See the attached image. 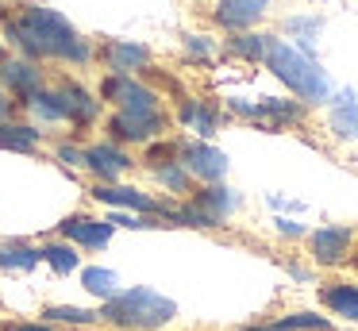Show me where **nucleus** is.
I'll list each match as a JSON object with an SVG mask.
<instances>
[{
  "label": "nucleus",
  "instance_id": "1",
  "mask_svg": "<svg viewBox=\"0 0 358 331\" xmlns=\"http://www.w3.org/2000/svg\"><path fill=\"white\" fill-rule=\"evenodd\" d=\"M8 38L31 58L89 62V43L55 8H24L16 20H8Z\"/></svg>",
  "mask_w": 358,
  "mask_h": 331
},
{
  "label": "nucleus",
  "instance_id": "2",
  "mask_svg": "<svg viewBox=\"0 0 358 331\" xmlns=\"http://www.w3.org/2000/svg\"><path fill=\"white\" fill-rule=\"evenodd\" d=\"M178 316V304L170 297H162L158 289H124L120 297L104 300L101 320H108L116 331H158Z\"/></svg>",
  "mask_w": 358,
  "mask_h": 331
},
{
  "label": "nucleus",
  "instance_id": "3",
  "mask_svg": "<svg viewBox=\"0 0 358 331\" xmlns=\"http://www.w3.org/2000/svg\"><path fill=\"white\" fill-rule=\"evenodd\" d=\"M266 66H270L273 73H278L281 81H285L301 100H308V104H316V100H327V92H331V85H327V73H324V69H320L304 50H296V46L281 43V38H270V46H266Z\"/></svg>",
  "mask_w": 358,
  "mask_h": 331
},
{
  "label": "nucleus",
  "instance_id": "4",
  "mask_svg": "<svg viewBox=\"0 0 358 331\" xmlns=\"http://www.w3.org/2000/svg\"><path fill=\"white\" fill-rule=\"evenodd\" d=\"M27 108H31L39 120H47V123L70 120V123H78V127H85V123L96 120V112H101V100L89 97V89H81V85L62 81L55 92L39 89L31 100H27Z\"/></svg>",
  "mask_w": 358,
  "mask_h": 331
},
{
  "label": "nucleus",
  "instance_id": "5",
  "mask_svg": "<svg viewBox=\"0 0 358 331\" xmlns=\"http://www.w3.org/2000/svg\"><path fill=\"white\" fill-rule=\"evenodd\" d=\"M166 131V112H116L108 120V135L116 143H147Z\"/></svg>",
  "mask_w": 358,
  "mask_h": 331
},
{
  "label": "nucleus",
  "instance_id": "6",
  "mask_svg": "<svg viewBox=\"0 0 358 331\" xmlns=\"http://www.w3.org/2000/svg\"><path fill=\"white\" fill-rule=\"evenodd\" d=\"M101 92H104L108 100H116L120 112H162V104H158L155 89H147V85L131 81V77H108Z\"/></svg>",
  "mask_w": 358,
  "mask_h": 331
},
{
  "label": "nucleus",
  "instance_id": "7",
  "mask_svg": "<svg viewBox=\"0 0 358 331\" xmlns=\"http://www.w3.org/2000/svg\"><path fill=\"white\" fill-rule=\"evenodd\" d=\"M181 158H185V174L201 177V181H208V185H216L220 177L227 174L224 150H216V146H208V143H185L181 146Z\"/></svg>",
  "mask_w": 358,
  "mask_h": 331
},
{
  "label": "nucleus",
  "instance_id": "8",
  "mask_svg": "<svg viewBox=\"0 0 358 331\" xmlns=\"http://www.w3.org/2000/svg\"><path fill=\"white\" fill-rule=\"evenodd\" d=\"M112 231L116 227L108 220H96V216H66L62 220V235L78 246H89V251H104Z\"/></svg>",
  "mask_w": 358,
  "mask_h": 331
},
{
  "label": "nucleus",
  "instance_id": "9",
  "mask_svg": "<svg viewBox=\"0 0 358 331\" xmlns=\"http://www.w3.org/2000/svg\"><path fill=\"white\" fill-rule=\"evenodd\" d=\"M101 204H112V208H131V212H150V216H162V204L147 192L131 189V185H96L89 189Z\"/></svg>",
  "mask_w": 358,
  "mask_h": 331
},
{
  "label": "nucleus",
  "instance_id": "10",
  "mask_svg": "<svg viewBox=\"0 0 358 331\" xmlns=\"http://www.w3.org/2000/svg\"><path fill=\"white\" fill-rule=\"evenodd\" d=\"M127 166H131V162H127L124 146H116V143H96V146H89V150H85V169H89V174H96L104 185L116 181Z\"/></svg>",
  "mask_w": 358,
  "mask_h": 331
},
{
  "label": "nucleus",
  "instance_id": "11",
  "mask_svg": "<svg viewBox=\"0 0 358 331\" xmlns=\"http://www.w3.org/2000/svg\"><path fill=\"white\" fill-rule=\"evenodd\" d=\"M189 204L204 216V223H208V227H220V223L235 212V204H239V200H235V192L224 189V185H208V189H201L193 200H189Z\"/></svg>",
  "mask_w": 358,
  "mask_h": 331
},
{
  "label": "nucleus",
  "instance_id": "12",
  "mask_svg": "<svg viewBox=\"0 0 358 331\" xmlns=\"http://www.w3.org/2000/svg\"><path fill=\"white\" fill-rule=\"evenodd\" d=\"M231 108L239 115H250V120L266 123V127H281V123H296L301 120V108L293 100H262V104H243V100H231Z\"/></svg>",
  "mask_w": 358,
  "mask_h": 331
},
{
  "label": "nucleus",
  "instance_id": "13",
  "mask_svg": "<svg viewBox=\"0 0 358 331\" xmlns=\"http://www.w3.org/2000/svg\"><path fill=\"white\" fill-rule=\"evenodd\" d=\"M308 243H312V258L324 262V266H335L350 251V227H320L312 231Z\"/></svg>",
  "mask_w": 358,
  "mask_h": 331
},
{
  "label": "nucleus",
  "instance_id": "14",
  "mask_svg": "<svg viewBox=\"0 0 358 331\" xmlns=\"http://www.w3.org/2000/svg\"><path fill=\"white\" fill-rule=\"evenodd\" d=\"M104 62H108L112 77H127L131 69H143L150 62V50L139 43H124V38H112L104 46Z\"/></svg>",
  "mask_w": 358,
  "mask_h": 331
},
{
  "label": "nucleus",
  "instance_id": "15",
  "mask_svg": "<svg viewBox=\"0 0 358 331\" xmlns=\"http://www.w3.org/2000/svg\"><path fill=\"white\" fill-rule=\"evenodd\" d=\"M0 81L27 104V100L39 92V69H35L31 62H4V66H0Z\"/></svg>",
  "mask_w": 358,
  "mask_h": 331
},
{
  "label": "nucleus",
  "instance_id": "16",
  "mask_svg": "<svg viewBox=\"0 0 358 331\" xmlns=\"http://www.w3.org/2000/svg\"><path fill=\"white\" fill-rule=\"evenodd\" d=\"M266 4H270V0H220L216 20L224 23V27H250V23L266 12Z\"/></svg>",
  "mask_w": 358,
  "mask_h": 331
},
{
  "label": "nucleus",
  "instance_id": "17",
  "mask_svg": "<svg viewBox=\"0 0 358 331\" xmlns=\"http://www.w3.org/2000/svg\"><path fill=\"white\" fill-rule=\"evenodd\" d=\"M331 131L339 139H358V97L350 89L331 100Z\"/></svg>",
  "mask_w": 358,
  "mask_h": 331
},
{
  "label": "nucleus",
  "instance_id": "18",
  "mask_svg": "<svg viewBox=\"0 0 358 331\" xmlns=\"http://www.w3.org/2000/svg\"><path fill=\"white\" fill-rule=\"evenodd\" d=\"M320 300H324L335 316H343V320H358V285H350V281L324 285V289H320Z\"/></svg>",
  "mask_w": 358,
  "mask_h": 331
},
{
  "label": "nucleus",
  "instance_id": "19",
  "mask_svg": "<svg viewBox=\"0 0 358 331\" xmlns=\"http://www.w3.org/2000/svg\"><path fill=\"white\" fill-rule=\"evenodd\" d=\"M39 139H43V131L39 127H31V123H0V150H20V154H27V150H35L39 146Z\"/></svg>",
  "mask_w": 358,
  "mask_h": 331
},
{
  "label": "nucleus",
  "instance_id": "20",
  "mask_svg": "<svg viewBox=\"0 0 358 331\" xmlns=\"http://www.w3.org/2000/svg\"><path fill=\"white\" fill-rule=\"evenodd\" d=\"M81 285H85V293H93V297H101V300H112V297H120V274L116 269H104V266H85L81 269Z\"/></svg>",
  "mask_w": 358,
  "mask_h": 331
},
{
  "label": "nucleus",
  "instance_id": "21",
  "mask_svg": "<svg viewBox=\"0 0 358 331\" xmlns=\"http://www.w3.org/2000/svg\"><path fill=\"white\" fill-rule=\"evenodd\" d=\"M43 320L47 323H73V328H93L101 320V312L93 308H73V304H50L43 308Z\"/></svg>",
  "mask_w": 358,
  "mask_h": 331
},
{
  "label": "nucleus",
  "instance_id": "22",
  "mask_svg": "<svg viewBox=\"0 0 358 331\" xmlns=\"http://www.w3.org/2000/svg\"><path fill=\"white\" fill-rule=\"evenodd\" d=\"M250 331H327V320L316 312H293V316H281V320L250 328Z\"/></svg>",
  "mask_w": 358,
  "mask_h": 331
},
{
  "label": "nucleus",
  "instance_id": "23",
  "mask_svg": "<svg viewBox=\"0 0 358 331\" xmlns=\"http://www.w3.org/2000/svg\"><path fill=\"white\" fill-rule=\"evenodd\" d=\"M39 262H43V254L35 251V246H27V243L0 246V266L4 269H35Z\"/></svg>",
  "mask_w": 358,
  "mask_h": 331
},
{
  "label": "nucleus",
  "instance_id": "24",
  "mask_svg": "<svg viewBox=\"0 0 358 331\" xmlns=\"http://www.w3.org/2000/svg\"><path fill=\"white\" fill-rule=\"evenodd\" d=\"M178 115H181V123H193V131H201V135L216 131V108L201 104V100H185Z\"/></svg>",
  "mask_w": 358,
  "mask_h": 331
},
{
  "label": "nucleus",
  "instance_id": "25",
  "mask_svg": "<svg viewBox=\"0 0 358 331\" xmlns=\"http://www.w3.org/2000/svg\"><path fill=\"white\" fill-rule=\"evenodd\" d=\"M39 254L58 269V274H73V269H78V251H73L70 243H47Z\"/></svg>",
  "mask_w": 358,
  "mask_h": 331
},
{
  "label": "nucleus",
  "instance_id": "26",
  "mask_svg": "<svg viewBox=\"0 0 358 331\" xmlns=\"http://www.w3.org/2000/svg\"><path fill=\"white\" fill-rule=\"evenodd\" d=\"M155 177H158V181H162L170 192H189V174H185V166H181V162L158 166V169H155Z\"/></svg>",
  "mask_w": 358,
  "mask_h": 331
},
{
  "label": "nucleus",
  "instance_id": "27",
  "mask_svg": "<svg viewBox=\"0 0 358 331\" xmlns=\"http://www.w3.org/2000/svg\"><path fill=\"white\" fill-rule=\"evenodd\" d=\"M266 46H270V38H266V35H239V38H231V54H239V58H266Z\"/></svg>",
  "mask_w": 358,
  "mask_h": 331
},
{
  "label": "nucleus",
  "instance_id": "28",
  "mask_svg": "<svg viewBox=\"0 0 358 331\" xmlns=\"http://www.w3.org/2000/svg\"><path fill=\"white\" fill-rule=\"evenodd\" d=\"M55 158H58V162H66V166H85V150H78V146H70V143L58 146Z\"/></svg>",
  "mask_w": 358,
  "mask_h": 331
},
{
  "label": "nucleus",
  "instance_id": "29",
  "mask_svg": "<svg viewBox=\"0 0 358 331\" xmlns=\"http://www.w3.org/2000/svg\"><path fill=\"white\" fill-rule=\"evenodd\" d=\"M185 50L193 54V58H208L212 54V43H204L201 35H189V43H185Z\"/></svg>",
  "mask_w": 358,
  "mask_h": 331
},
{
  "label": "nucleus",
  "instance_id": "30",
  "mask_svg": "<svg viewBox=\"0 0 358 331\" xmlns=\"http://www.w3.org/2000/svg\"><path fill=\"white\" fill-rule=\"evenodd\" d=\"M4 331H58V328H55V323L43 320V323H8Z\"/></svg>",
  "mask_w": 358,
  "mask_h": 331
},
{
  "label": "nucleus",
  "instance_id": "31",
  "mask_svg": "<svg viewBox=\"0 0 358 331\" xmlns=\"http://www.w3.org/2000/svg\"><path fill=\"white\" fill-rule=\"evenodd\" d=\"M8 112H12V100H8V97H4V92H0V123L8 120Z\"/></svg>",
  "mask_w": 358,
  "mask_h": 331
},
{
  "label": "nucleus",
  "instance_id": "32",
  "mask_svg": "<svg viewBox=\"0 0 358 331\" xmlns=\"http://www.w3.org/2000/svg\"><path fill=\"white\" fill-rule=\"evenodd\" d=\"M0 54H4V46H0Z\"/></svg>",
  "mask_w": 358,
  "mask_h": 331
}]
</instances>
